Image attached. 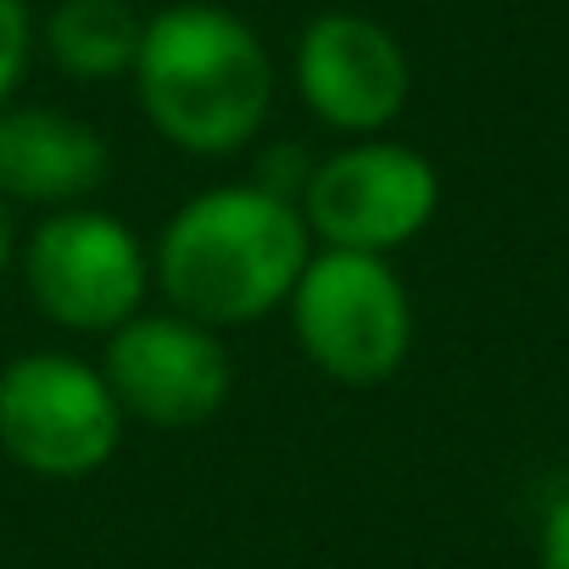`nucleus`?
<instances>
[{
    "label": "nucleus",
    "mask_w": 569,
    "mask_h": 569,
    "mask_svg": "<svg viewBox=\"0 0 569 569\" xmlns=\"http://www.w3.org/2000/svg\"><path fill=\"white\" fill-rule=\"evenodd\" d=\"M146 123L184 157H229L251 146L273 107V62L257 29L212 0H179L146 18L134 57Z\"/></svg>",
    "instance_id": "obj_2"
},
{
    "label": "nucleus",
    "mask_w": 569,
    "mask_h": 569,
    "mask_svg": "<svg viewBox=\"0 0 569 569\" xmlns=\"http://www.w3.org/2000/svg\"><path fill=\"white\" fill-rule=\"evenodd\" d=\"M140 40L146 18L134 12V0H57L46 18V51L79 84L129 79Z\"/></svg>",
    "instance_id": "obj_10"
},
{
    "label": "nucleus",
    "mask_w": 569,
    "mask_h": 569,
    "mask_svg": "<svg viewBox=\"0 0 569 569\" xmlns=\"http://www.w3.org/2000/svg\"><path fill=\"white\" fill-rule=\"evenodd\" d=\"M34 57V12L29 0H0V112H7L29 79Z\"/></svg>",
    "instance_id": "obj_11"
},
{
    "label": "nucleus",
    "mask_w": 569,
    "mask_h": 569,
    "mask_svg": "<svg viewBox=\"0 0 569 569\" xmlns=\"http://www.w3.org/2000/svg\"><path fill=\"white\" fill-rule=\"evenodd\" d=\"M441 212V173L425 151L369 134L330 151L302 184V218L319 246L391 257Z\"/></svg>",
    "instance_id": "obj_6"
},
{
    "label": "nucleus",
    "mask_w": 569,
    "mask_h": 569,
    "mask_svg": "<svg viewBox=\"0 0 569 569\" xmlns=\"http://www.w3.org/2000/svg\"><path fill=\"white\" fill-rule=\"evenodd\" d=\"M18 251H23V240H18V218H12V201L0 196V273L18 262Z\"/></svg>",
    "instance_id": "obj_13"
},
{
    "label": "nucleus",
    "mask_w": 569,
    "mask_h": 569,
    "mask_svg": "<svg viewBox=\"0 0 569 569\" xmlns=\"http://www.w3.org/2000/svg\"><path fill=\"white\" fill-rule=\"evenodd\" d=\"M313 257L302 201L273 184H212L190 196L151 246V284L184 319L240 330L291 302Z\"/></svg>",
    "instance_id": "obj_1"
},
{
    "label": "nucleus",
    "mask_w": 569,
    "mask_h": 569,
    "mask_svg": "<svg viewBox=\"0 0 569 569\" xmlns=\"http://www.w3.org/2000/svg\"><path fill=\"white\" fill-rule=\"evenodd\" d=\"M112 173L107 140L62 107H7L0 112V196L12 207H84Z\"/></svg>",
    "instance_id": "obj_9"
},
{
    "label": "nucleus",
    "mask_w": 569,
    "mask_h": 569,
    "mask_svg": "<svg viewBox=\"0 0 569 569\" xmlns=\"http://www.w3.org/2000/svg\"><path fill=\"white\" fill-rule=\"evenodd\" d=\"M291 79L302 107L347 140L386 134L413 96L402 40L363 12H319L297 34Z\"/></svg>",
    "instance_id": "obj_8"
},
{
    "label": "nucleus",
    "mask_w": 569,
    "mask_h": 569,
    "mask_svg": "<svg viewBox=\"0 0 569 569\" xmlns=\"http://www.w3.org/2000/svg\"><path fill=\"white\" fill-rule=\"evenodd\" d=\"M23 291L40 319L68 336H112L134 313H146L151 291V251L146 240L101 207L46 212L18 251Z\"/></svg>",
    "instance_id": "obj_4"
},
{
    "label": "nucleus",
    "mask_w": 569,
    "mask_h": 569,
    "mask_svg": "<svg viewBox=\"0 0 569 569\" xmlns=\"http://www.w3.org/2000/svg\"><path fill=\"white\" fill-rule=\"evenodd\" d=\"M284 313L302 358L352 391L386 386L413 352V297L391 257L319 246Z\"/></svg>",
    "instance_id": "obj_3"
},
{
    "label": "nucleus",
    "mask_w": 569,
    "mask_h": 569,
    "mask_svg": "<svg viewBox=\"0 0 569 569\" xmlns=\"http://www.w3.org/2000/svg\"><path fill=\"white\" fill-rule=\"evenodd\" d=\"M101 375L123 419L151 430H196L229 402L234 358L212 325L162 308V313H134L107 336Z\"/></svg>",
    "instance_id": "obj_7"
},
{
    "label": "nucleus",
    "mask_w": 569,
    "mask_h": 569,
    "mask_svg": "<svg viewBox=\"0 0 569 569\" xmlns=\"http://www.w3.org/2000/svg\"><path fill=\"white\" fill-rule=\"evenodd\" d=\"M536 563H541V569H569V491H558L552 508L541 513V530H536Z\"/></svg>",
    "instance_id": "obj_12"
},
{
    "label": "nucleus",
    "mask_w": 569,
    "mask_h": 569,
    "mask_svg": "<svg viewBox=\"0 0 569 569\" xmlns=\"http://www.w3.org/2000/svg\"><path fill=\"white\" fill-rule=\"evenodd\" d=\"M123 408L101 363L23 352L0 369V447L34 480H90L123 447Z\"/></svg>",
    "instance_id": "obj_5"
}]
</instances>
